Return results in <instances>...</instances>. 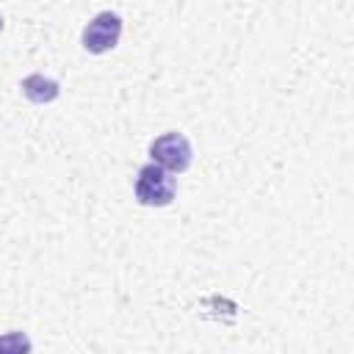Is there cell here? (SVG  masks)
I'll list each match as a JSON object with an SVG mask.
<instances>
[{"mask_svg": "<svg viewBox=\"0 0 354 354\" xmlns=\"http://www.w3.org/2000/svg\"><path fill=\"white\" fill-rule=\"evenodd\" d=\"M177 194V180L171 177V171L147 163L138 169L136 174V199L147 207H166Z\"/></svg>", "mask_w": 354, "mask_h": 354, "instance_id": "1", "label": "cell"}, {"mask_svg": "<svg viewBox=\"0 0 354 354\" xmlns=\"http://www.w3.org/2000/svg\"><path fill=\"white\" fill-rule=\"evenodd\" d=\"M122 36V17L113 11H100L86 28H83V47L94 55L108 53L116 47Z\"/></svg>", "mask_w": 354, "mask_h": 354, "instance_id": "3", "label": "cell"}, {"mask_svg": "<svg viewBox=\"0 0 354 354\" xmlns=\"http://www.w3.org/2000/svg\"><path fill=\"white\" fill-rule=\"evenodd\" d=\"M0 354H30V337L19 329L0 335Z\"/></svg>", "mask_w": 354, "mask_h": 354, "instance_id": "5", "label": "cell"}, {"mask_svg": "<svg viewBox=\"0 0 354 354\" xmlns=\"http://www.w3.org/2000/svg\"><path fill=\"white\" fill-rule=\"evenodd\" d=\"M19 88H22V94H25L30 102H36V105L53 102V100L61 94V86H58V80H53V77H44V75H39V72L28 75V77L19 83Z\"/></svg>", "mask_w": 354, "mask_h": 354, "instance_id": "4", "label": "cell"}, {"mask_svg": "<svg viewBox=\"0 0 354 354\" xmlns=\"http://www.w3.org/2000/svg\"><path fill=\"white\" fill-rule=\"evenodd\" d=\"M0 28H3V17H0Z\"/></svg>", "mask_w": 354, "mask_h": 354, "instance_id": "6", "label": "cell"}, {"mask_svg": "<svg viewBox=\"0 0 354 354\" xmlns=\"http://www.w3.org/2000/svg\"><path fill=\"white\" fill-rule=\"evenodd\" d=\"M152 163L166 171H185L191 166V141L183 133H163L149 144Z\"/></svg>", "mask_w": 354, "mask_h": 354, "instance_id": "2", "label": "cell"}]
</instances>
